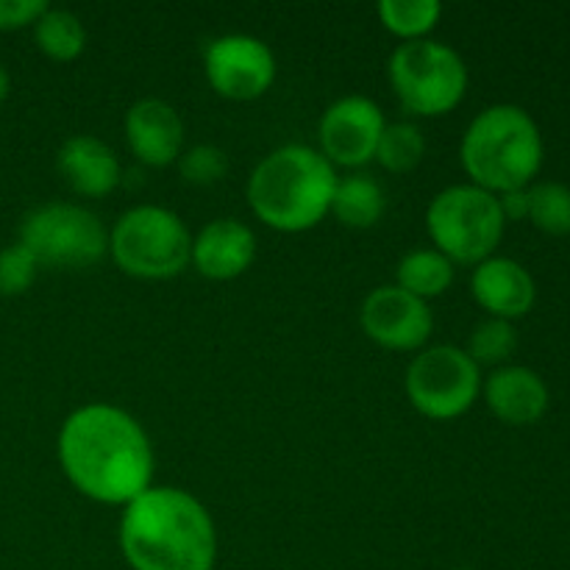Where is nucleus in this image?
Returning <instances> with one entry per match:
<instances>
[{
  "mask_svg": "<svg viewBox=\"0 0 570 570\" xmlns=\"http://www.w3.org/2000/svg\"><path fill=\"white\" fill-rule=\"evenodd\" d=\"M204 72L220 98L256 100L276 81V56L259 37L226 33L206 45Z\"/></svg>",
  "mask_w": 570,
  "mask_h": 570,
  "instance_id": "nucleus-10",
  "label": "nucleus"
},
{
  "mask_svg": "<svg viewBox=\"0 0 570 570\" xmlns=\"http://www.w3.org/2000/svg\"><path fill=\"white\" fill-rule=\"evenodd\" d=\"M471 293L490 317L515 323L532 312L538 301V284L521 262L510 256H490L473 267Z\"/></svg>",
  "mask_w": 570,
  "mask_h": 570,
  "instance_id": "nucleus-14",
  "label": "nucleus"
},
{
  "mask_svg": "<svg viewBox=\"0 0 570 570\" xmlns=\"http://www.w3.org/2000/svg\"><path fill=\"white\" fill-rule=\"evenodd\" d=\"M337 189L334 165L309 145L271 150L248 178V206L256 220L282 234H301L332 215Z\"/></svg>",
  "mask_w": 570,
  "mask_h": 570,
  "instance_id": "nucleus-3",
  "label": "nucleus"
},
{
  "mask_svg": "<svg viewBox=\"0 0 570 570\" xmlns=\"http://www.w3.org/2000/svg\"><path fill=\"white\" fill-rule=\"evenodd\" d=\"M48 11L45 0H0V31L33 28V22Z\"/></svg>",
  "mask_w": 570,
  "mask_h": 570,
  "instance_id": "nucleus-27",
  "label": "nucleus"
},
{
  "mask_svg": "<svg viewBox=\"0 0 570 570\" xmlns=\"http://www.w3.org/2000/svg\"><path fill=\"white\" fill-rule=\"evenodd\" d=\"M518 348V332L510 321H499V317H488L479 323L468 340V356L476 362L479 367H504L510 356Z\"/></svg>",
  "mask_w": 570,
  "mask_h": 570,
  "instance_id": "nucleus-24",
  "label": "nucleus"
},
{
  "mask_svg": "<svg viewBox=\"0 0 570 570\" xmlns=\"http://www.w3.org/2000/svg\"><path fill=\"white\" fill-rule=\"evenodd\" d=\"M117 540L131 570H212L217 562L215 521L181 488H150L122 507Z\"/></svg>",
  "mask_w": 570,
  "mask_h": 570,
  "instance_id": "nucleus-2",
  "label": "nucleus"
},
{
  "mask_svg": "<svg viewBox=\"0 0 570 570\" xmlns=\"http://www.w3.org/2000/svg\"><path fill=\"white\" fill-rule=\"evenodd\" d=\"M387 209L382 184L367 173H354L348 178H337V189L332 198V215L348 228H373Z\"/></svg>",
  "mask_w": 570,
  "mask_h": 570,
  "instance_id": "nucleus-18",
  "label": "nucleus"
},
{
  "mask_svg": "<svg viewBox=\"0 0 570 570\" xmlns=\"http://www.w3.org/2000/svg\"><path fill=\"white\" fill-rule=\"evenodd\" d=\"M33 42L48 59L76 61L87 50V28L72 11L48 6V11L33 22Z\"/></svg>",
  "mask_w": 570,
  "mask_h": 570,
  "instance_id": "nucleus-20",
  "label": "nucleus"
},
{
  "mask_svg": "<svg viewBox=\"0 0 570 570\" xmlns=\"http://www.w3.org/2000/svg\"><path fill=\"white\" fill-rule=\"evenodd\" d=\"M426 232L434 250L451 265L476 267L495 256L507 232L499 195L476 184H454L432 198L426 209Z\"/></svg>",
  "mask_w": 570,
  "mask_h": 570,
  "instance_id": "nucleus-6",
  "label": "nucleus"
},
{
  "mask_svg": "<svg viewBox=\"0 0 570 570\" xmlns=\"http://www.w3.org/2000/svg\"><path fill=\"white\" fill-rule=\"evenodd\" d=\"M379 20L401 42H417L434 31L443 17V6L438 0H382Z\"/></svg>",
  "mask_w": 570,
  "mask_h": 570,
  "instance_id": "nucleus-21",
  "label": "nucleus"
},
{
  "mask_svg": "<svg viewBox=\"0 0 570 570\" xmlns=\"http://www.w3.org/2000/svg\"><path fill=\"white\" fill-rule=\"evenodd\" d=\"M529 223L551 237L570 234V187L560 181H534L529 187Z\"/></svg>",
  "mask_w": 570,
  "mask_h": 570,
  "instance_id": "nucleus-22",
  "label": "nucleus"
},
{
  "mask_svg": "<svg viewBox=\"0 0 570 570\" xmlns=\"http://www.w3.org/2000/svg\"><path fill=\"white\" fill-rule=\"evenodd\" d=\"M256 259V234L234 217L209 220L193 237L189 265L212 282H232L239 278Z\"/></svg>",
  "mask_w": 570,
  "mask_h": 570,
  "instance_id": "nucleus-15",
  "label": "nucleus"
},
{
  "mask_svg": "<svg viewBox=\"0 0 570 570\" xmlns=\"http://www.w3.org/2000/svg\"><path fill=\"white\" fill-rule=\"evenodd\" d=\"M9 89H11V78H9V72H6V67L0 65V100H6Z\"/></svg>",
  "mask_w": 570,
  "mask_h": 570,
  "instance_id": "nucleus-29",
  "label": "nucleus"
},
{
  "mask_svg": "<svg viewBox=\"0 0 570 570\" xmlns=\"http://www.w3.org/2000/svg\"><path fill=\"white\" fill-rule=\"evenodd\" d=\"M395 284L429 304L454 284V265L434 248L410 250L395 267Z\"/></svg>",
  "mask_w": 570,
  "mask_h": 570,
  "instance_id": "nucleus-19",
  "label": "nucleus"
},
{
  "mask_svg": "<svg viewBox=\"0 0 570 570\" xmlns=\"http://www.w3.org/2000/svg\"><path fill=\"white\" fill-rule=\"evenodd\" d=\"M387 78L399 104L415 117L451 115L468 92L465 59L438 39L401 42L387 61Z\"/></svg>",
  "mask_w": 570,
  "mask_h": 570,
  "instance_id": "nucleus-7",
  "label": "nucleus"
},
{
  "mask_svg": "<svg viewBox=\"0 0 570 570\" xmlns=\"http://www.w3.org/2000/svg\"><path fill=\"white\" fill-rule=\"evenodd\" d=\"M178 170L184 181L195 187H212L228 176V156L215 145H193L178 156Z\"/></svg>",
  "mask_w": 570,
  "mask_h": 570,
  "instance_id": "nucleus-25",
  "label": "nucleus"
},
{
  "mask_svg": "<svg viewBox=\"0 0 570 570\" xmlns=\"http://www.w3.org/2000/svg\"><path fill=\"white\" fill-rule=\"evenodd\" d=\"M543 156L540 126L515 104H495L479 111L460 142L462 170L471 184L493 195L532 187Z\"/></svg>",
  "mask_w": 570,
  "mask_h": 570,
  "instance_id": "nucleus-4",
  "label": "nucleus"
},
{
  "mask_svg": "<svg viewBox=\"0 0 570 570\" xmlns=\"http://www.w3.org/2000/svg\"><path fill=\"white\" fill-rule=\"evenodd\" d=\"M59 465L89 501L128 507L154 488V445L142 423L115 404H83L59 429Z\"/></svg>",
  "mask_w": 570,
  "mask_h": 570,
  "instance_id": "nucleus-1",
  "label": "nucleus"
},
{
  "mask_svg": "<svg viewBox=\"0 0 570 570\" xmlns=\"http://www.w3.org/2000/svg\"><path fill=\"white\" fill-rule=\"evenodd\" d=\"M410 404L432 421H454L482 395V367L456 345H432L410 362L404 376Z\"/></svg>",
  "mask_w": 570,
  "mask_h": 570,
  "instance_id": "nucleus-9",
  "label": "nucleus"
},
{
  "mask_svg": "<svg viewBox=\"0 0 570 570\" xmlns=\"http://www.w3.org/2000/svg\"><path fill=\"white\" fill-rule=\"evenodd\" d=\"M482 393L488 410L507 426H532L543 421L551 404L543 376L523 365L495 367L482 382Z\"/></svg>",
  "mask_w": 570,
  "mask_h": 570,
  "instance_id": "nucleus-16",
  "label": "nucleus"
},
{
  "mask_svg": "<svg viewBox=\"0 0 570 570\" xmlns=\"http://www.w3.org/2000/svg\"><path fill=\"white\" fill-rule=\"evenodd\" d=\"M384 111L376 100L365 95H345L334 100L323 111L317 122V139H321V154L332 165L340 167H365L376 159L379 139H382Z\"/></svg>",
  "mask_w": 570,
  "mask_h": 570,
  "instance_id": "nucleus-11",
  "label": "nucleus"
},
{
  "mask_svg": "<svg viewBox=\"0 0 570 570\" xmlns=\"http://www.w3.org/2000/svg\"><path fill=\"white\" fill-rule=\"evenodd\" d=\"M109 254L126 276L167 282L189 267L193 234L176 212L142 204L117 217L109 232Z\"/></svg>",
  "mask_w": 570,
  "mask_h": 570,
  "instance_id": "nucleus-5",
  "label": "nucleus"
},
{
  "mask_svg": "<svg viewBox=\"0 0 570 570\" xmlns=\"http://www.w3.org/2000/svg\"><path fill=\"white\" fill-rule=\"evenodd\" d=\"M362 332L387 351H421L434 332V315L426 301L399 284L376 287L360 309Z\"/></svg>",
  "mask_w": 570,
  "mask_h": 570,
  "instance_id": "nucleus-12",
  "label": "nucleus"
},
{
  "mask_svg": "<svg viewBox=\"0 0 570 570\" xmlns=\"http://www.w3.org/2000/svg\"><path fill=\"white\" fill-rule=\"evenodd\" d=\"M20 243L39 267L81 271L109 254V232L92 209L78 204H42L28 212L20 226Z\"/></svg>",
  "mask_w": 570,
  "mask_h": 570,
  "instance_id": "nucleus-8",
  "label": "nucleus"
},
{
  "mask_svg": "<svg viewBox=\"0 0 570 570\" xmlns=\"http://www.w3.org/2000/svg\"><path fill=\"white\" fill-rule=\"evenodd\" d=\"M426 156V137L415 122H387L376 148V161L390 173H410Z\"/></svg>",
  "mask_w": 570,
  "mask_h": 570,
  "instance_id": "nucleus-23",
  "label": "nucleus"
},
{
  "mask_svg": "<svg viewBox=\"0 0 570 570\" xmlns=\"http://www.w3.org/2000/svg\"><path fill=\"white\" fill-rule=\"evenodd\" d=\"M126 145L148 167H170L184 154V120L161 98H142L126 111Z\"/></svg>",
  "mask_w": 570,
  "mask_h": 570,
  "instance_id": "nucleus-13",
  "label": "nucleus"
},
{
  "mask_svg": "<svg viewBox=\"0 0 570 570\" xmlns=\"http://www.w3.org/2000/svg\"><path fill=\"white\" fill-rule=\"evenodd\" d=\"M56 167L70 189L81 198H106L122 178L120 159L104 139L92 134H76L65 139L56 154Z\"/></svg>",
  "mask_w": 570,
  "mask_h": 570,
  "instance_id": "nucleus-17",
  "label": "nucleus"
},
{
  "mask_svg": "<svg viewBox=\"0 0 570 570\" xmlns=\"http://www.w3.org/2000/svg\"><path fill=\"white\" fill-rule=\"evenodd\" d=\"M39 262L33 259L31 250L22 243L6 245L0 250V295L6 298H14L31 289V284L37 282Z\"/></svg>",
  "mask_w": 570,
  "mask_h": 570,
  "instance_id": "nucleus-26",
  "label": "nucleus"
},
{
  "mask_svg": "<svg viewBox=\"0 0 570 570\" xmlns=\"http://www.w3.org/2000/svg\"><path fill=\"white\" fill-rule=\"evenodd\" d=\"M501 215L507 223L529 220V187L527 189H510V193L499 195Z\"/></svg>",
  "mask_w": 570,
  "mask_h": 570,
  "instance_id": "nucleus-28",
  "label": "nucleus"
},
{
  "mask_svg": "<svg viewBox=\"0 0 570 570\" xmlns=\"http://www.w3.org/2000/svg\"><path fill=\"white\" fill-rule=\"evenodd\" d=\"M454 570H471V568H454Z\"/></svg>",
  "mask_w": 570,
  "mask_h": 570,
  "instance_id": "nucleus-30",
  "label": "nucleus"
}]
</instances>
